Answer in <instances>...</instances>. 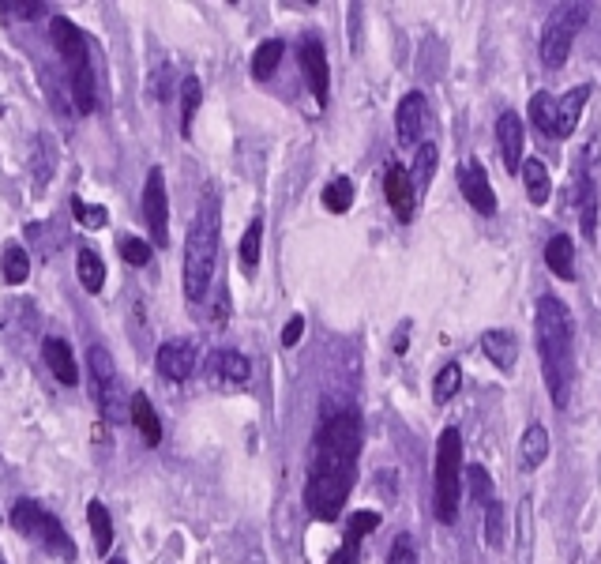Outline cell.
Listing matches in <instances>:
<instances>
[{
	"label": "cell",
	"mask_w": 601,
	"mask_h": 564,
	"mask_svg": "<svg viewBox=\"0 0 601 564\" xmlns=\"http://www.w3.org/2000/svg\"><path fill=\"white\" fill-rule=\"evenodd\" d=\"M425 125H429V102L421 91L402 94L399 110H395V132H399L402 147H421V136H425Z\"/></svg>",
	"instance_id": "obj_13"
},
{
	"label": "cell",
	"mask_w": 601,
	"mask_h": 564,
	"mask_svg": "<svg viewBox=\"0 0 601 564\" xmlns=\"http://www.w3.org/2000/svg\"><path fill=\"white\" fill-rule=\"evenodd\" d=\"M523 188L526 196H530V204L534 207H545L549 204V196H553V177L545 170V162L541 158H523Z\"/></svg>",
	"instance_id": "obj_22"
},
{
	"label": "cell",
	"mask_w": 601,
	"mask_h": 564,
	"mask_svg": "<svg viewBox=\"0 0 601 564\" xmlns=\"http://www.w3.org/2000/svg\"><path fill=\"white\" fill-rule=\"evenodd\" d=\"M282 53H286V42L282 38H267L256 46L252 53V76L256 79H271L278 72V64H282Z\"/></svg>",
	"instance_id": "obj_29"
},
{
	"label": "cell",
	"mask_w": 601,
	"mask_h": 564,
	"mask_svg": "<svg viewBox=\"0 0 601 564\" xmlns=\"http://www.w3.org/2000/svg\"><path fill=\"white\" fill-rule=\"evenodd\" d=\"M0 267H4V279H8V286H23V282H27V275H31V256H27V249H23V245H8V249H4V260H0Z\"/></svg>",
	"instance_id": "obj_32"
},
{
	"label": "cell",
	"mask_w": 601,
	"mask_h": 564,
	"mask_svg": "<svg viewBox=\"0 0 601 564\" xmlns=\"http://www.w3.org/2000/svg\"><path fill=\"white\" fill-rule=\"evenodd\" d=\"M109 564H128V561H121V557H109Z\"/></svg>",
	"instance_id": "obj_45"
},
{
	"label": "cell",
	"mask_w": 601,
	"mask_h": 564,
	"mask_svg": "<svg viewBox=\"0 0 601 564\" xmlns=\"http://www.w3.org/2000/svg\"><path fill=\"white\" fill-rule=\"evenodd\" d=\"M549 459V429L545 425H526L523 440H519V463L523 470H538Z\"/></svg>",
	"instance_id": "obj_23"
},
{
	"label": "cell",
	"mask_w": 601,
	"mask_h": 564,
	"mask_svg": "<svg viewBox=\"0 0 601 564\" xmlns=\"http://www.w3.org/2000/svg\"><path fill=\"white\" fill-rule=\"evenodd\" d=\"M301 335H305V316H290V324L282 328V346L290 350V346L301 343Z\"/></svg>",
	"instance_id": "obj_43"
},
{
	"label": "cell",
	"mask_w": 601,
	"mask_h": 564,
	"mask_svg": "<svg viewBox=\"0 0 601 564\" xmlns=\"http://www.w3.org/2000/svg\"><path fill=\"white\" fill-rule=\"evenodd\" d=\"M49 38H53V46L61 53V61L68 64V76L91 68V42H87V34L79 31L68 16H53V23H49Z\"/></svg>",
	"instance_id": "obj_9"
},
{
	"label": "cell",
	"mask_w": 601,
	"mask_h": 564,
	"mask_svg": "<svg viewBox=\"0 0 601 564\" xmlns=\"http://www.w3.org/2000/svg\"><path fill=\"white\" fill-rule=\"evenodd\" d=\"M586 19H590V8L586 4H560L553 8V16L545 19V27H541V64L545 68H564L571 57V46H575V34L586 27Z\"/></svg>",
	"instance_id": "obj_7"
},
{
	"label": "cell",
	"mask_w": 601,
	"mask_h": 564,
	"mask_svg": "<svg viewBox=\"0 0 601 564\" xmlns=\"http://www.w3.org/2000/svg\"><path fill=\"white\" fill-rule=\"evenodd\" d=\"M0 12L16 19H38L46 12V4H38V0H0Z\"/></svg>",
	"instance_id": "obj_41"
},
{
	"label": "cell",
	"mask_w": 601,
	"mask_h": 564,
	"mask_svg": "<svg viewBox=\"0 0 601 564\" xmlns=\"http://www.w3.org/2000/svg\"><path fill=\"white\" fill-rule=\"evenodd\" d=\"M387 564H417V549H414V538H410V534H399V538L391 542Z\"/></svg>",
	"instance_id": "obj_42"
},
{
	"label": "cell",
	"mask_w": 601,
	"mask_h": 564,
	"mask_svg": "<svg viewBox=\"0 0 601 564\" xmlns=\"http://www.w3.org/2000/svg\"><path fill=\"white\" fill-rule=\"evenodd\" d=\"M432 508H436L440 523H455L459 508H463V437H459V429H444L436 440Z\"/></svg>",
	"instance_id": "obj_4"
},
{
	"label": "cell",
	"mask_w": 601,
	"mask_h": 564,
	"mask_svg": "<svg viewBox=\"0 0 601 564\" xmlns=\"http://www.w3.org/2000/svg\"><path fill=\"white\" fill-rule=\"evenodd\" d=\"M534 339H538L541 376L556 410H568L571 388H575V328H571L568 305L553 294L538 298L534 313Z\"/></svg>",
	"instance_id": "obj_2"
},
{
	"label": "cell",
	"mask_w": 601,
	"mask_h": 564,
	"mask_svg": "<svg viewBox=\"0 0 601 564\" xmlns=\"http://www.w3.org/2000/svg\"><path fill=\"white\" fill-rule=\"evenodd\" d=\"M207 373L215 376V380H226V384H245L248 376H252V361L241 354V350H215L211 358H207Z\"/></svg>",
	"instance_id": "obj_20"
},
{
	"label": "cell",
	"mask_w": 601,
	"mask_h": 564,
	"mask_svg": "<svg viewBox=\"0 0 601 564\" xmlns=\"http://www.w3.org/2000/svg\"><path fill=\"white\" fill-rule=\"evenodd\" d=\"M590 83H579V87H571L568 94H560L556 98V136L560 140H568L571 132L579 128V117H583L586 102H590Z\"/></svg>",
	"instance_id": "obj_16"
},
{
	"label": "cell",
	"mask_w": 601,
	"mask_h": 564,
	"mask_svg": "<svg viewBox=\"0 0 601 564\" xmlns=\"http://www.w3.org/2000/svg\"><path fill=\"white\" fill-rule=\"evenodd\" d=\"M515 564H534V501H519V519H515Z\"/></svg>",
	"instance_id": "obj_25"
},
{
	"label": "cell",
	"mask_w": 601,
	"mask_h": 564,
	"mask_svg": "<svg viewBox=\"0 0 601 564\" xmlns=\"http://www.w3.org/2000/svg\"><path fill=\"white\" fill-rule=\"evenodd\" d=\"M384 196H387V204H391V211H395V219H399V222L414 219L417 185H414V177H410V170H406V166H399V162H391V166H387Z\"/></svg>",
	"instance_id": "obj_14"
},
{
	"label": "cell",
	"mask_w": 601,
	"mask_h": 564,
	"mask_svg": "<svg viewBox=\"0 0 601 564\" xmlns=\"http://www.w3.org/2000/svg\"><path fill=\"white\" fill-rule=\"evenodd\" d=\"M87 523H91L94 553H98V557H106L109 549H113V516H109L106 504L102 501L87 504Z\"/></svg>",
	"instance_id": "obj_27"
},
{
	"label": "cell",
	"mask_w": 601,
	"mask_h": 564,
	"mask_svg": "<svg viewBox=\"0 0 601 564\" xmlns=\"http://www.w3.org/2000/svg\"><path fill=\"white\" fill-rule=\"evenodd\" d=\"M128 422L136 425V433L143 437L147 448H158V440H162V422H158V410L151 407L147 392L132 395V403H128Z\"/></svg>",
	"instance_id": "obj_19"
},
{
	"label": "cell",
	"mask_w": 601,
	"mask_h": 564,
	"mask_svg": "<svg viewBox=\"0 0 601 564\" xmlns=\"http://www.w3.org/2000/svg\"><path fill=\"white\" fill-rule=\"evenodd\" d=\"M530 125L541 136H556V98L549 91H538L530 98Z\"/></svg>",
	"instance_id": "obj_31"
},
{
	"label": "cell",
	"mask_w": 601,
	"mask_h": 564,
	"mask_svg": "<svg viewBox=\"0 0 601 564\" xmlns=\"http://www.w3.org/2000/svg\"><path fill=\"white\" fill-rule=\"evenodd\" d=\"M143 219L147 230L158 241V249L170 245V196H166V173L162 166L147 170V185H143Z\"/></svg>",
	"instance_id": "obj_8"
},
{
	"label": "cell",
	"mask_w": 601,
	"mask_h": 564,
	"mask_svg": "<svg viewBox=\"0 0 601 564\" xmlns=\"http://www.w3.org/2000/svg\"><path fill=\"white\" fill-rule=\"evenodd\" d=\"M215 267H218V204L215 196H207L185 237V271H181V279H185L188 301L207 298V290L215 282Z\"/></svg>",
	"instance_id": "obj_3"
},
{
	"label": "cell",
	"mask_w": 601,
	"mask_h": 564,
	"mask_svg": "<svg viewBox=\"0 0 601 564\" xmlns=\"http://www.w3.org/2000/svg\"><path fill=\"white\" fill-rule=\"evenodd\" d=\"M72 211H76L79 226H87V230H106L109 226L106 207H91V204H83V200H72Z\"/></svg>",
	"instance_id": "obj_40"
},
{
	"label": "cell",
	"mask_w": 601,
	"mask_h": 564,
	"mask_svg": "<svg viewBox=\"0 0 601 564\" xmlns=\"http://www.w3.org/2000/svg\"><path fill=\"white\" fill-rule=\"evenodd\" d=\"M459 188H463L466 204L474 207L478 215L493 219V215H496V196H493V185H489V173H485V166H481L478 158H466V162H459Z\"/></svg>",
	"instance_id": "obj_11"
},
{
	"label": "cell",
	"mask_w": 601,
	"mask_h": 564,
	"mask_svg": "<svg viewBox=\"0 0 601 564\" xmlns=\"http://www.w3.org/2000/svg\"><path fill=\"white\" fill-rule=\"evenodd\" d=\"M196 361H200V354H196V343H192V339H170V343L158 346L155 369L158 376H166L170 384H181V380H188V376L196 373Z\"/></svg>",
	"instance_id": "obj_12"
},
{
	"label": "cell",
	"mask_w": 601,
	"mask_h": 564,
	"mask_svg": "<svg viewBox=\"0 0 601 564\" xmlns=\"http://www.w3.org/2000/svg\"><path fill=\"white\" fill-rule=\"evenodd\" d=\"M406 335H410V324H402L399 335H395V354H406Z\"/></svg>",
	"instance_id": "obj_44"
},
{
	"label": "cell",
	"mask_w": 601,
	"mask_h": 564,
	"mask_svg": "<svg viewBox=\"0 0 601 564\" xmlns=\"http://www.w3.org/2000/svg\"><path fill=\"white\" fill-rule=\"evenodd\" d=\"M463 388V369L455 365V361H447L444 369L436 373V384H432V399L436 403H447V399H455V392Z\"/></svg>",
	"instance_id": "obj_35"
},
{
	"label": "cell",
	"mask_w": 601,
	"mask_h": 564,
	"mask_svg": "<svg viewBox=\"0 0 601 564\" xmlns=\"http://www.w3.org/2000/svg\"><path fill=\"white\" fill-rule=\"evenodd\" d=\"M76 275H79V286H83L87 294H102V286H106V264H102V256L94 249L76 252Z\"/></svg>",
	"instance_id": "obj_26"
},
{
	"label": "cell",
	"mask_w": 601,
	"mask_h": 564,
	"mask_svg": "<svg viewBox=\"0 0 601 564\" xmlns=\"http://www.w3.org/2000/svg\"><path fill=\"white\" fill-rule=\"evenodd\" d=\"M523 121H519V113H500L496 117V147H500V158H504V170L508 173H519L523 170Z\"/></svg>",
	"instance_id": "obj_15"
},
{
	"label": "cell",
	"mask_w": 601,
	"mask_h": 564,
	"mask_svg": "<svg viewBox=\"0 0 601 564\" xmlns=\"http://www.w3.org/2000/svg\"><path fill=\"white\" fill-rule=\"evenodd\" d=\"M260 252H263V219H252L245 237H241V267H245L248 275L260 267Z\"/></svg>",
	"instance_id": "obj_34"
},
{
	"label": "cell",
	"mask_w": 601,
	"mask_h": 564,
	"mask_svg": "<svg viewBox=\"0 0 601 564\" xmlns=\"http://www.w3.org/2000/svg\"><path fill=\"white\" fill-rule=\"evenodd\" d=\"M432 170H436V143H421V147H417V158H414V170H410L414 185H421V188L429 185Z\"/></svg>",
	"instance_id": "obj_38"
},
{
	"label": "cell",
	"mask_w": 601,
	"mask_h": 564,
	"mask_svg": "<svg viewBox=\"0 0 601 564\" xmlns=\"http://www.w3.org/2000/svg\"><path fill=\"white\" fill-rule=\"evenodd\" d=\"M12 527H16L23 538H31L38 546L53 553L57 561H76V542H72V534L61 527V519L46 512L38 501H16L12 508Z\"/></svg>",
	"instance_id": "obj_5"
},
{
	"label": "cell",
	"mask_w": 601,
	"mask_h": 564,
	"mask_svg": "<svg viewBox=\"0 0 601 564\" xmlns=\"http://www.w3.org/2000/svg\"><path fill=\"white\" fill-rule=\"evenodd\" d=\"M481 350H485V358L493 361L500 373H511L515 361H519V339H515V331L508 328L485 331V335H481Z\"/></svg>",
	"instance_id": "obj_17"
},
{
	"label": "cell",
	"mask_w": 601,
	"mask_h": 564,
	"mask_svg": "<svg viewBox=\"0 0 601 564\" xmlns=\"http://www.w3.org/2000/svg\"><path fill=\"white\" fill-rule=\"evenodd\" d=\"M324 207L331 215H346V211L354 207V181H350V177H335V181L324 188Z\"/></svg>",
	"instance_id": "obj_33"
},
{
	"label": "cell",
	"mask_w": 601,
	"mask_h": 564,
	"mask_svg": "<svg viewBox=\"0 0 601 564\" xmlns=\"http://www.w3.org/2000/svg\"><path fill=\"white\" fill-rule=\"evenodd\" d=\"M203 106V83L200 76H185L181 79V136H192V125H196V113Z\"/></svg>",
	"instance_id": "obj_28"
},
{
	"label": "cell",
	"mask_w": 601,
	"mask_h": 564,
	"mask_svg": "<svg viewBox=\"0 0 601 564\" xmlns=\"http://www.w3.org/2000/svg\"><path fill=\"white\" fill-rule=\"evenodd\" d=\"M297 61H301V72H305V83H309L316 106L324 110L327 98H331V64H327V49L320 38H305L301 49H297Z\"/></svg>",
	"instance_id": "obj_10"
},
{
	"label": "cell",
	"mask_w": 601,
	"mask_h": 564,
	"mask_svg": "<svg viewBox=\"0 0 601 564\" xmlns=\"http://www.w3.org/2000/svg\"><path fill=\"white\" fill-rule=\"evenodd\" d=\"M42 358H46L49 373L57 376V384H68V388H76L79 384V365L72 358V346L57 339V335H49L46 343H42Z\"/></svg>",
	"instance_id": "obj_18"
},
{
	"label": "cell",
	"mask_w": 601,
	"mask_h": 564,
	"mask_svg": "<svg viewBox=\"0 0 601 564\" xmlns=\"http://www.w3.org/2000/svg\"><path fill=\"white\" fill-rule=\"evenodd\" d=\"M485 546L489 549H500L504 546V504L500 497L485 504Z\"/></svg>",
	"instance_id": "obj_36"
},
{
	"label": "cell",
	"mask_w": 601,
	"mask_h": 564,
	"mask_svg": "<svg viewBox=\"0 0 601 564\" xmlns=\"http://www.w3.org/2000/svg\"><path fill=\"white\" fill-rule=\"evenodd\" d=\"M575 204H579V219H583V237L586 241H594V234H598V196H594V181L579 177Z\"/></svg>",
	"instance_id": "obj_30"
},
{
	"label": "cell",
	"mask_w": 601,
	"mask_h": 564,
	"mask_svg": "<svg viewBox=\"0 0 601 564\" xmlns=\"http://www.w3.org/2000/svg\"><path fill=\"white\" fill-rule=\"evenodd\" d=\"M357 455H361V414L335 410L327 414L312 440V467L305 482V508L312 519H339L346 497L357 482Z\"/></svg>",
	"instance_id": "obj_1"
},
{
	"label": "cell",
	"mask_w": 601,
	"mask_h": 564,
	"mask_svg": "<svg viewBox=\"0 0 601 564\" xmlns=\"http://www.w3.org/2000/svg\"><path fill=\"white\" fill-rule=\"evenodd\" d=\"M121 256H124V264L147 267L151 264V256H155V245H151V241H143V237H124Z\"/></svg>",
	"instance_id": "obj_37"
},
{
	"label": "cell",
	"mask_w": 601,
	"mask_h": 564,
	"mask_svg": "<svg viewBox=\"0 0 601 564\" xmlns=\"http://www.w3.org/2000/svg\"><path fill=\"white\" fill-rule=\"evenodd\" d=\"M470 497L485 508V504L493 501L496 497V489H493V478H489V470L478 467V463H470Z\"/></svg>",
	"instance_id": "obj_39"
},
{
	"label": "cell",
	"mask_w": 601,
	"mask_h": 564,
	"mask_svg": "<svg viewBox=\"0 0 601 564\" xmlns=\"http://www.w3.org/2000/svg\"><path fill=\"white\" fill-rule=\"evenodd\" d=\"M545 264L553 271L556 279L571 282L575 279V245H571L568 234H553L549 245H545Z\"/></svg>",
	"instance_id": "obj_24"
},
{
	"label": "cell",
	"mask_w": 601,
	"mask_h": 564,
	"mask_svg": "<svg viewBox=\"0 0 601 564\" xmlns=\"http://www.w3.org/2000/svg\"><path fill=\"white\" fill-rule=\"evenodd\" d=\"M87 376H91V399H94V407H98V414H102L109 425L128 422V403H132V399L124 395L117 365H113L106 346L94 343L91 350H87Z\"/></svg>",
	"instance_id": "obj_6"
},
{
	"label": "cell",
	"mask_w": 601,
	"mask_h": 564,
	"mask_svg": "<svg viewBox=\"0 0 601 564\" xmlns=\"http://www.w3.org/2000/svg\"><path fill=\"white\" fill-rule=\"evenodd\" d=\"M376 527H380V512H354V516H350V527H346V542L339 546V553H335L331 564H354L357 549H361V538L372 534Z\"/></svg>",
	"instance_id": "obj_21"
}]
</instances>
